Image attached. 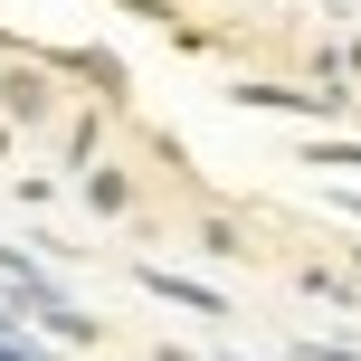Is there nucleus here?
<instances>
[{
	"mask_svg": "<svg viewBox=\"0 0 361 361\" xmlns=\"http://www.w3.org/2000/svg\"><path fill=\"white\" fill-rule=\"evenodd\" d=\"M86 200H95V209H133V180L114 162H86Z\"/></svg>",
	"mask_w": 361,
	"mask_h": 361,
	"instance_id": "4",
	"label": "nucleus"
},
{
	"mask_svg": "<svg viewBox=\"0 0 361 361\" xmlns=\"http://www.w3.org/2000/svg\"><path fill=\"white\" fill-rule=\"evenodd\" d=\"M0 333H19V305H10V295H0Z\"/></svg>",
	"mask_w": 361,
	"mask_h": 361,
	"instance_id": "8",
	"label": "nucleus"
},
{
	"mask_svg": "<svg viewBox=\"0 0 361 361\" xmlns=\"http://www.w3.org/2000/svg\"><path fill=\"white\" fill-rule=\"evenodd\" d=\"M48 114H57L48 67H10V76H0V124H48Z\"/></svg>",
	"mask_w": 361,
	"mask_h": 361,
	"instance_id": "1",
	"label": "nucleus"
},
{
	"mask_svg": "<svg viewBox=\"0 0 361 361\" xmlns=\"http://www.w3.org/2000/svg\"><path fill=\"white\" fill-rule=\"evenodd\" d=\"M67 67H76V76H95V95H124V57H114V48H76Z\"/></svg>",
	"mask_w": 361,
	"mask_h": 361,
	"instance_id": "3",
	"label": "nucleus"
},
{
	"mask_svg": "<svg viewBox=\"0 0 361 361\" xmlns=\"http://www.w3.org/2000/svg\"><path fill=\"white\" fill-rule=\"evenodd\" d=\"M143 286L162 295V305H180V314H228V295H219V286H200V276H171V267H143Z\"/></svg>",
	"mask_w": 361,
	"mask_h": 361,
	"instance_id": "2",
	"label": "nucleus"
},
{
	"mask_svg": "<svg viewBox=\"0 0 361 361\" xmlns=\"http://www.w3.org/2000/svg\"><path fill=\"white\" fill-rule=\"evenodd\" d=\"M0 361H48L38 343H19V333H0Z\"/></svg>",
	"mask_w": 361,
	"mask_h": 361,
	"instance_id": "6",
	"label": "nucleus"
},
{
	"mask_svg": "<svg viewBox=\"0 0 361 361\" xmlns=\"http://www.w3.org/2000/svg\"><path fill=\"white\" fill-rule=\"evenodd\" d=\"M295 162H314V171H361V143H305Z\"/></svg>",
	"mask_w": 361,
	"mask_h": 361,
	"instance_id": "5",
	"label": "nucleus"
},
{
	"mask_svg": "<svg viewBox=\"0 0 361 361\" xmlns=\"http://www.w3.org/2000/svg\"><path fill=\"white\" fill-rule=\"evenodd\" d=\"M286 361H352V352H324V343H295Z\"/></svg>",
	"mask_w": 361,
	"mask_h": 361,
	"instance_id": "7",
	"label": "nucleus"
}]
</instances>
